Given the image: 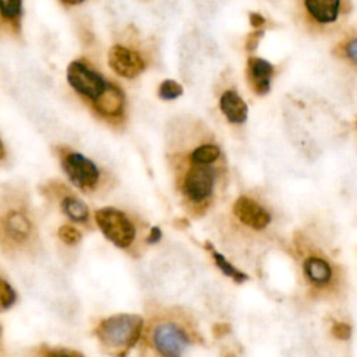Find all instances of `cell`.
<instances>
[{
  "label": "cell",
  "mask_w": 357,
  "mask_h": 357,
  "mask_svg": "<svg viewBox=\"0 0 357 357\" xmlns=\"http://www.w3.org/2000/svg\"><path fill=\"white\" fill-rule=\"evenodd\" d=\"M67 82L91 112L113 127L126 121L127 98L124 91L103 75L86 59H75L67 66Z\"/></svg>",
  "instance_id": "6da1fadb"
},
{
  "label": "cell",
  "mask_w": 357,
  "mask_h": 357,
  "mask_svg": "<svg viewBox=\"0 0 357 357\" xmlns=\"http://www.w3.org/2000/svg\"><path fill=\"white\" fill-rule=\"evenodd\" d=\"M141 339L148 357H183L192 343L199 342L192 319L178 310L153 315L144 324Z\"/></svg>",
  "instance_id": "7a4b0ae2"
},
{
  "label": "cell",
  "mask_w": 357,
  "mask_h": 357,
  "mask_svg": "<svg viewBox=\"0 0 357 357\" xmlns=\"http://www.w3.org/2000/svg\"><path fill=\"white\" fill-rule=\"evenodd\" d=\"M39 234L25 194L8 190L0 198V248L8 255H28L38 250Z\"/></svg>",
  "instance_id": "3957f363"
},
{
  "label": "cell",
  "mask_w": 357,
  "mask_h": 357,
  "mask_svg": "<svg viewBox=\"0 0 357 357\" xmlns=\"http://www.w3.org/2000/svg\"><path fill=\"white\" fill-rule=\"evenodd\" d=\"M353 13V0H294L297 25L311 36L336 33Z\"/></svg>",
  "instance_id": "277c9868"
},
{
  "label": "cell",
  "mask_w": 357,
  "mask_h": 357,
  "mask_svg": "<svg viewBox=\"0 0 357 357\" xmlns=\"http://www.w3.org/2000/svg\"><path fill=\"white\" fill-rule=\"evenodd\" d=\"M145 319L138 314H114L95 328L100 349L112 357H127L141 340Z\"/></svg>",
  "instance_id": "5b68a950"
},
{
  "label": "cell",
  "mask_w": 357,
  "mask_h": 357,
  "mask_svg": "<svg viewBox=\"0 0 357 357\" xmlns=\"http://www.w3.org/2000/svg\"><path fill=\"white\" fill-rule=\"evenodd\" d=\"M54 152L67 178L79 191L88 195L98 194L102 192L105 187L110 185L107 174L92 159L86 158L81 152L64 145L56 146Z\"/></svg>",
  "instance_id": "8992f818"
},
{
  "label": "cell",
  "mask_w": 357,
  "mask_h": 357,
  "mask_svg": "<svg viewBox=\"0 0 357 357\" xmlns=\"http://www.w3.org/2000/svg\"><path fill=\"white\" fill-rule=\"evenodd\" d=\"M95 222L103 236L120 250L131 251L138 238V220L123 209L105 206L95 212Z\"/></svg>",
  "instance_id": "52a82bcc"
},
{
  "label": "cell",
  "mask_w": 357,
  "mask_h": 357,
  "mask_svg": "<svg viewBox=\"0 0 357 357\" xmlns=\"http://www.w3.org/2000/svg\"><path fill=\"white\" fill-rule=\"evenodd\" d=\"M301 272L304 282L314 294L325 296L335 291V265L321 250L301 251Z\"/></svg>",
  "instance_id": "ba28073f"
},
{
  "label": "cell",
  "mask_w": 357,
  "mask_h": 357,
  "mask_svg": "<svg viewBox=\"0 0 357 357\" xmlns=\"http://www.w3.org/2000/svg\"><path fill=\"white\" fill-rule=\"evenodd\" d=\"M107 64L119 77L127 79L137 78L146 68L142 54L121 43H116L109 49Z\"/></svg>",
  "instance_id": "9c48e42d"
},
{
  "label": "cell",
  "mask_w": 357,
  "mask_h": 357,
  "mask_svg": "<svg viewBox=\"0 0 357 357\" xmlns=\"http://www.w3.org/2000/svg\"><path fill=\"white\" fill-rule=\"evenodd\" d=\"M231 212L243 226L252 230H264L272 220L271 212L257 199L245 194L237 197L233 202Z\"/></svg>",
  "instance_id": "30bf717a"
},
{
  "label": "cell",
  "mask_w": 357,
  "mask_h": 357,
  "mask_svg": "<svg viewBox=\"0 0 357 357\" xmlns=\"http://www.w3.org/2000/svg\"><path fill=\"white\" fill-rule=\"evenodd\" d=\"M46 194L47 195H56L59 199V205L61 212L74 223L78 225H88L91 212L88 205L77 197L74 192H71L63 183H49L46 185Z\"/></svg>",
  "instance_id": "8fae6325"
},
{
  "label": "cell",
  "mask_w": 357,
  "mask_h": 357,
  "mask_svg": "<svg viewBox=\"0 0 357 357\" xmlns=\"http://www.w3.org/2000/svg\"><path fill=\"white\" fill-rule=\"evenodd\" d=\"M245 79L250 89L258 95L264 96L271 89V82L275 75V66L268 60L257 56H250L245 63Z\"/></svg>",
  "instance_id": "7c38bea8"
},
{
  "label": "cell",
  "mask_w": 357,
  "mask_h": 357,
  "mask_svg": "<svg viewBox=\"0 0 357 357\" xmlns=\"http://www.w3.org/2000/svg\"><path fill=\"white\" fill-rule=\"evenodd\" d=\"M22 25V0H0V35L17 38Z\"/></svg>",
  "instance_id": "4fadbf2b"
},
{
  "label": "cell",
  "mask_w": 357,
  "mask_h": 357,
  "mask_svg": "<svg viewBox=\"0 0 357 357\" xmlns=\"http://www.w3.org/2000/svg\"><path fill=\"white\" fill-rule=\"evenodd\" d=\"M219 107L231 124H243L248 117V106L234 89H226L219 99Z\"/></svg>",
  "instance_id": "5bb4252c"
},
{
  "label": "cell",
  "mask_w": 357,
  "mask_h": 357,
  "mask_svg": "<svg viewBox=\"0 0 357 357\" xmlns=\"http://www.w3.org/2000/svg\"><path fill=\"white\" fill-rule=\"evenodd\" d=\"M205 248L206 251H209L211 257L213 258L215 265L219 268V271L226 275L227 278H230L233 282L236 283H243L245 280H248L247 273H244L243 271H240L237 266H234L223 254H220L209 241L205 243Z\"/></svg>",
  "instance_id": "9a60e30c"
},
{
  "label": "cell",
  "mask_w": 357,
  "mask_h": 357,
  "mask_svg": "<svg viewBox=\"0 0 357 357\" xmlns=\"http://www.w3.org/2000/svg\"><path fill=\"white\" fill-rule=\"evenodd\" d=\"M333 53L337 57L344 59L351 66H356L357 61V38L354 35V31L346 33L333 49Z\"/></svg>",
  "instance_id": "2e32d148"
},
{
  "label": "cell",
  "mask_w": 357,
  "mask_h": 357,
  "mask_svg": "<svg viewBox=\"0 0 357 357\" xmlns=\"http://www.w3.org/2000/svg\"><path fill=\"white\" fill-rule=\"evenodd\" d=\"M31 357H84L79 351L66 349V347H53L47 344H39L31 353Z\"/></svg>",
  "instance_id": "e0dca14e"
},
{
  "label": "cell",
  "mask_w": 357,
  "mask_h": 357,
  "mask_svg": "<svg viewBox=\"0 0 357 357\" xmlns=\"http://www.w3.org/2000/svg\"><path fill=\"white\" fill-rule=\"evenodd\" d=\"M15 303L17 291L3 276H0V312L10 310Z\"/></svg>",
  "instance_id": "ac0fdd59"
},
{
  "label": "cell",
  "mask_w": 357,
  "mask_h": 357,
  "mask_svg": "<svg viewBox=\"0 0 357 357\" xmlns=\"http://www.w3.org/2000/svg\"><path fill=\"white\" fill-rule=\"evenodd\" d=\"M184 92L181 84L174 79H165L158 88V96L163 100H174Z\"/></svg>",
  "instance_id": "d6986e66"
},
{
  "label": "cell",
  "mask_w": 357,
  "mask_h": 357,
  "mask_svg": "<svg viewBox=\"0 0 357 357\" xmlns=\"http://www.w3.org/2000/svg\"><path fill=\"white\" fill-rule=\"evenodd\" d=\"M57 236L67 245H75L77 243H79V240L82 237L81 231L73 225L60 226L59 230H57Z\"/></svg>",
  "instance_id": "ffe728a7"
},
{
  "label": "cell",
  "mask_w": 357,
  "mask_h": 357,
  "mask_svg": "<svg viewBox=\"0 0 357 357\" xmlns=\"http://www.w3.org/2000/svg\"><path fill=\"white\" fill-rule=\"evenodd\" d=\"M332 335L336 337V339H340V340H347L351 335V326L346 322H335L333 326H332Z\"/></svg>",
  "instance_id": "44dd1931"
},
{
  "label": "cell",
  "mask_w": 357,
  "mask_h": 357,
  "mask_svg": "<svg viewBox=\"0 0 357 357\" xmlns=\"http://www.w3.org/2000/svg\"><path fill=\"white\" fill-rule=\"evenodd\" d=\"M262 36H264V29H259V28H258L257 31L250 32V33L247 35V38H245V49H247L248 52L255 50Z\"/></svg>",
  "instance_id": "7402d4cb"
},
{
  "label": "cell",
  "mask_w": 357,
  "mask_h": 357,
  "mask_svg": "<svg viewBox=\"0 0 357 357\" xmlns=\"http://www.w3.org/2000/svg\"><path fill=\"white\" fill-rule=\"evenodd\" d=\"M162 238V231L159 227H151L146 237H145V243L146 244H153L158 243Z\"/></svg>",
  "instance_id": "603a6c76"
},
{
  "label": "cell",
  "mask_w": 357,
  "mask_h": 357,
  "mask_svg": "<svg viewBox=\"0 0 357 357\" xmlns=\"http://www.w3.org/2000/svg\"><path fill=\"white\" fill-rule=\"evenodd\" d=\"M250 22H251V25L254 26V28H259V26H262L265 22H266V18L265 17H262L259 13H250Z\"/></svg>",
  "instance_id": "cb8c5ba5"
},
{
  "label": "cell",
  "mask_w": 357,
  "mask_h": 357,
  "mask_svg": "<svg viewBox=\"0 0 357 357\" xmlns=\"http://www.w3.org/2000/svg\"><path fill=\"white\" fill-rule=\"evenodd\" d=\"M60 1L67 6H77V4H81L84 0H60Z\"/></svg>",
  "instance_id": "d4e9b609"
},
{
  "label": "cell",
  "mask_w": 357,
  "mask_h": 357,
  "mask_svg": "<svg viewBox=\"0 0 357 357\" xmlns=\"http://www.w3.org/2000/svg\"><path fill=\"white\" fill-rule=\"evenodd\" d=\"M4 158H6V148H4L3 141L0 139V162H1Z\"/></svg>",
  "instance_id": "484cf974"
},
{
  "label": "cell",
  "mask_w": 357,
  "mask_h": 357,
  "mask_svg": "<svg viewBox=\"0 0 357 357\" xmlns=\"http://www.w3.org/2000/svg\"><path fill=\"white\" fill-rule=\"evenodd\" d=\"M0 333H1V326H0Z\"/></svg>",
  "instance_id": "4316f807"
}]
</instances>
